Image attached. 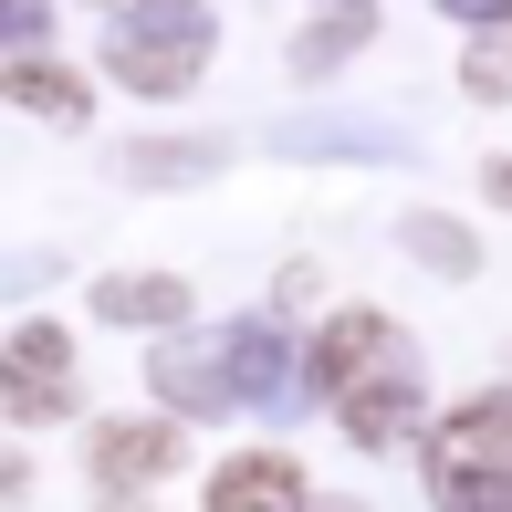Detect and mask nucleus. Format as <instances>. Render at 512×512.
<instances>
[{
    "label": "nucleus",
    "instance_id": "obj_1",
    "mask_svg": "<svg viewBox=\"0 0 512 512\" xmlns=\"http://www.w3.org/2000/svg\"><path fill=\"white\" fill-rule=\"evenodd\" d=\"M429 492H439V512H512V398H471L439 418Z\"/></svg>",
    "mask_w": 512,
    "mask_h": 512
},
{
    "label": "nucleus",
    "instance_id": "obj_4",
    "mask_svg": "<svg viewBox=\"0 0 512 512\" xmlns=\"http://www.w3.org/2000/svg\"><path fill=\"white\" fill-rule=\"evenodd\" d=\"M398 356H408V345H398V324H387V314H335V324L314 335V387H324V398H345L356 377H377V366H398Z\"/></svg>",
    "mask_w": 512,
    "mask_h": 512
},
{
    "label": "nucleus",
    "instance_id": "obj_15",
    "mask_svg": "<svg viewBox=\"0 0 512 512\" xmlns=\"http://www.w3.org/2000/svg\"><path fill=\"white\" fill-rule=\"evenodd\" d=\"M481 189H492V199L512 209V157H492V178H481Z\"/></svg>",
    "mask_w": 512,
    "mask_h": 512
},
{
    "label": "nucleus",
    "instance_id": "obj_11",
    "mask_svg": "<svg viewBox=\"0 0 512 512\" xmlns=\"http://www.w3.org/2000/svg\"><path fill=\"white\" fill-rule=\"evenodd\" d=\"M408 251H429L450 283H460V272H481V241H471L460 220H439V209H408Z\"/></svg>",
    "mask_w": 512,
    "mask_h": 512
},
{
    "label": "nucleus",
    "instance_id": "obj_5",
    "mask_svg": "<svg viewBox=\"0 0 512 512\" xmlns=\"http://www.w3.org/2000/svg\"><path fill=\"white\" fill-rule=\"evenodd\" d=\"M95 481L105 492H136V481H168L178 471V429L168 418H115V429H95Z\"/></svg>",
    "mask_w": 512,
    "mask_h": 512
},
{
    "label": "nucleus",
    "instance_id": "obj_8",
    "mask_svg": "<svg viewBox=\"0 0 512 512\" xmlns=\"http://www.w3.org/2000/svg\"><path fill=\"white\" fill-rule=\"evenodd\" d=\"M209 512H304V471L283 450H251V460H230L209 481Z\"/></svg>",
    "mask_w": 512,
    "mask_h": 512
},
{
    "label": "nucleus",
    "instance_id": "obj_7",
    "mask_svg": "<svg viewBox=\"0 0 512 512\" xmlns=\"http://www.w3.org/2000/svg\"><path fill=\"white\" fill-rule=\"evenodd\" d=\"M115 168H126L136 189H189V178H220L230 168V136H136Z\"/></svg>",
    "mask_w": 512,
    "mask_h": 512
},
{
    "label": "nucleus",
    "instance_id": "obj_12",
    "mask_svg": "<svg viewBox=\"0 0 512 512\" xmlns=\"http://www.w3.org/2000/svg\"><path fill=\"white\" fill-rule=\"evenodd\" d=\"M356 42H366V0H335V11H324V32H304V53H293V63H304V74H324V63L356 53Z\"/></svg>",
    "mask_w": 512,
    "mask_h": 512
},
{
    "label": "nucleus",
    "instance_id": "obj_10",
    "mask_svg": "<svg viewBox=\"0 0 512 512\" xmlns=\"http://www.w3.org/2000/svg\"><path fill=\"white\" fill-rule=\"evenodd\" d=\"M11 105H32V115H84V84L63 74V63L21 53V63H11Z\"/></svg>",
    "mask_w": 512,
    "mask_h": 512
},
{
    "label": "nucleus",
    "instance_id": "obj_9",
    "mask_svg": "<svg viewBox=\"0 0 512 512\" xmlns=\"http://www.w3.org/2000/svg\"><path fill=\"white\" fill-rule=\"evenodd\" d=\"M95 314H105V324H178V314H189V293H178L168 272H126V283H95Z\"/></svg>",
    "mask_w": 512,
    "mask_h": 512
},
{
    "label": "nucleus",
    "instance_id": "obj_16",
    "mask_svg": "<svg viewBox=\"0 0 512 512\" xmlns=\"http://www.w3.org/2000/svg\"><path fill=\"white\" fill-rule=\"evenodd\" d=\"M335 512H356V502H335Z\"/></svg>",
    "mask_w": 512,
    "mask_h": 512
},
{
    "label": "nucleus",
    "instance_id": "obj_13",
    "mask_svg": "<svg viewBox=\"0 0 512 512\" xmlns=\"http://www.w3.org/2000/svg\"><path fill=\"white\" fill-rule=\"evenodd\" d=\"M460 84H471L481 105H512V32H481L471 63H460Z\"/></svg>",
    "mask_w": 512,
    "mask_h": 512
},
{
    "label": "nucleus",
    "instance_id": "obj_14",
    "mask_svg": "<svg viewBox=\"0 0 512 512\" xmlns=\"http://www.w3.org/2000/svg\"><path fill=\"white\" fill-rule=\"evenodd\" d=\"M450 21H481V32H512V0H439Z\"/></svg>",
    "mask_w": 512,
    "mask_h": 512
},
{
    "label": "nucleus",
    "instance_id": "obj_3",
    "mask_svg": "<svg viewBox=\"0 0 512 512\" xmlns=\"http://www.w3.org/2000/svg\"><path fill=\"white\" fill-rule=\"evenodd\" d=\"M335 418H345V439H366V450H398V439L418 429V356L377 366V377H356V387L335 398Z\"/></svg>",
    "mask_w": 512,
    "mask_h": 512
},
{
    "label": "nucleus",
    "instance_id": "obj_6",
    "mask_svg": "<svg viewBox=\"0 0 512 512\" xmlns=\"http://www.w3.org/2000/svg\"><path fill=\"white\" fill-rule=\"evenodd\" d=\"M0 366H11V408H21V418H63V408H74V387H63V335H53V324H21Z\"/></svg>",
    "mask_w": 512,
    "mask_h": 512
},
{
    "label": "nucleus",
    "instance_id": "obj_2",
    "mask_svg": "<svg viewBox=\"0 0 512 512\" xmlns=\"http://www.w3.org/2000/svg\"><path fill=\"white\" fill-rule=\"evenodd\" d=\"M105 63L136 84V95H178V84H189L199 63H209V11H199V0H157V11L115 21Z\"/></svg>",
    "mask_w": 512,
    "mask_h": 512
}]
</instances>
